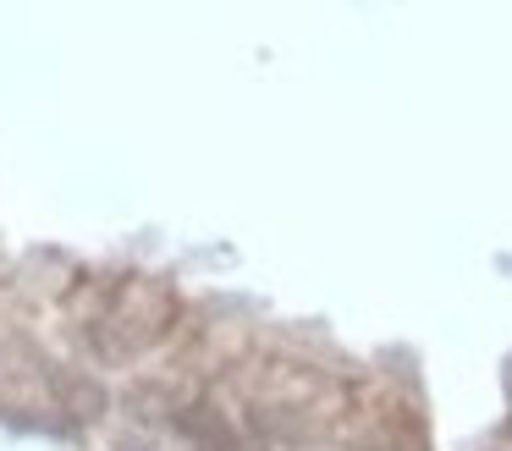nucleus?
<instances>
[{"label": "nucleus", "mask_w": 512, "mask_h": 451, "mask_svg": "<svg viewBox=\"0 0 512 451\" xmlns=\"http://www.w3.org/2000/svg\"><path fill=\"white\" fill-rule=\"evenodd\" d=\"M177 292H171L166 281H155V275H133V281H116L111 292H105L100 314H94L89 336H94V352L111 363H133L138 352L160 347V341L177 330Z\"/></svg>", "instance_id": "1"}, {"label": "nucleus", "mask_w": 512, "mask_h": 451, "mask_svg": "<svg viewBox=\"0 0 512 451\" xmlns=\"http://www.w3.org/2000/svg\"><path fill=\"white\" fill-rule=\"evenodd\" d=\"M56 396H61V407H67L72 418H94L105 407V391L89 385L83 374H56Z\"/></svg>", "instance_id": "2"}]
</instances>
